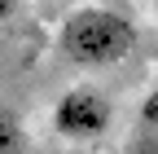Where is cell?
I'll return each instance as SVG.
<instances>
[{
  "mask_svg": "<svg viewBox=\"0 0 158 154\" xmlns=\"http://www.w3.org/2000/svg\"><path fill=\"white\" fill-rule=\"evenodd\" d=\"M154 13H158V0H154Z\"/></svg>",
  "mask_w": 158,
  "mask_h": 154,
  "instance_id": "5",
  "label": "cell"
},
{
  "mask_svg": "<svg viewBox=\"0 0 158 154\" xmlns=\"http://www.w3.org/2000/svg\"><path fill=\"white\" fill-rule=\"evenodd\" d=\"M18 13V0H0V22H5V18H13Z\"/></svg>",
  "mask_w": 158,
  "mask_h": 154,
  "instance_id": "4",
  "label": "cell"
},
{
  "mask_svg": "<svg viewBox=\"0 0 158 154\" xmlns=\"http://www.w3.org/2000/svg\"><path fill=\"white\" fill-rule=\"evenodd\" d=\"M110 123H114V106L92 84L66 88L57 97V106H53V132L62 141H97V137L110 132Z\"/></svg>",
  "mask_w": 158,
  "mask_h": 154,
  "instance_id": "2",
  "label": "cell"
},
{
  "mask_svg": "<svg viewBox=\"0 0 158 154\" xmlns=\"http://www.w3.org/2000/svg\"><path fill=\"white\" fill-rule=\"evenodd\" d=\"M0 154H27V128L18 110L0 101Z\"/></svg>",
  "mask_w": 158,
  "mask_h": 154,
  "instance_id": "3",
  "label": "cell"
},
{
  "mask_svg": "<svg viewBox=\"0 0 158 154\" xmlns=\"http://www.w3.org/2000/svg\"><path fill=\"white\" fill-rule=\"evenodd\" d=\"M57 49H62L66 62L75 66H114L136 49V27L132 18H123L118 9H106V5H84L75 9L66 22H62V35H57Z\"/></svg>",
  "mask_w": 158,
  "mask_h": 154,
  "instance_id": "1",
  "label": "cell"
}]
</instances>
